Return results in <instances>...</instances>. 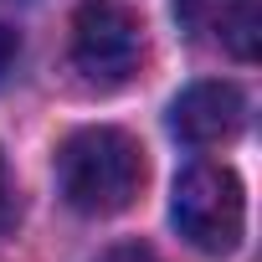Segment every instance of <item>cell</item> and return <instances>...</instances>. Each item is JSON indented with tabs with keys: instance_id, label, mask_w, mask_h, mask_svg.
Segmentation results:
<instances>
[{
	"instance_id": "7",
	"label": "cell",
	"mask_w": 262,
	"mask_h": 262,
	"mask_svg": "<svg viewBox=\"0 0 262 262\" xmlns=\"http://www.w3.org/2000/svg\"><path fill=\"white\" fill-rule=\"evenodd\" d=\"M16 67V31L0 26V82H6V72Z\"/></svg>"
},
{
	"instance_id": "3",
	"label": "cell",
	"mask_w": 262,
	"mask_h": 262,
	"mask_svg": "<svg viewBox=\"0 0 262 262\" xmlns=\"http://www.w3.org/2000/svg\"><path fill=\"white\" fill-rule=\"evenodd\" d=\"M144 62V26L118 0H82L72 16V67L93 88H123Z\"/></svg>"
},
{
	"instance_id": "5",
	"label": "cell",
	"mask_w": 262,
	"mask_h": 262,
	"mask_svg": "<svg viewBox=\"0 0 262 262\" xmlns=\"http://www.w3.org/2000/svg\"><path fill=\"white\" fill-rule=\"evenodd\" d=\"M175 21L236 62H252L262 47V0H175Z\"/></svg>"
},
{
	"instance_id": "4",
	"label": "cell",
	"mask_w": 262,
	"mask_h": 262,
	"mask_svg": "<svg viewBox=\"0 0 262 262\" xmlns=\"http://www.w3.org/2000/svg\"><path fill=\"white\" fill-rule=\"evenodd\" d=\"M170 128L185 144H231L247 128V98L236 82H190L175 103H170Z\"/></svg>"
},
{
	"instance_id": "2",
	"label": "cell",
	"mask_w": 262,
	"mask_h": 262,
	"mask_svg": "<svg viewBox=\"0 0 262 262\" xmlns=\"http://www.w3.org/2000/svg\"><path fill=\"white\" fill-rule=\"evenodd\" d=\"M170 221L175 231L206 252V257H226L242 247V231H247V195H242V180L236 170L226 165H190L175 175V190H170Z\"/></svg>"
},
{
	"instance_id": "6",
	"label": "cell",
	"mask_w": 262,
	"mask_h": 262,
	"mask_svg": "<svg viewBox=\"0 0 262 262\" xmlns=\"http://www.w3.org/2000/svg\"><path fill=\"white\" fill-rule=\"evenodd\" d=\"M98 262H160V252L144 247V242H118V247H108Z\"/></svg>"
},
{
	"instance_id": "1",
	"label": "cell",
	"mask_w": 262,
	"mask_h": 262,
	"mask_svg": "<svg viewBox=\"0 0 262 262\" xmlns=\"http://www.w3.org/2000/svg\"><path fill=\"white\" fill-rule=\"evenodd\" d=\"M57 185L72 211L118 216L144 190V149L139 139H128L123 128H108V123L77 128L57 149Z\"/></svg>"
},
{
	"instance_id": "8",
	"label": "cell",
	"mask_w": 262,
	"mask_h": 262,
	"mask_svg": "<svg viewBox=\"0 0 262 262\" xmlns=\"http://www.w3.org/2000/svg\"><path fill=\"white\" fill-rule=\"evenodd\" d=\"M11 221V190H6V155H0V231Z\"/></svg>"
}]
</instances>
